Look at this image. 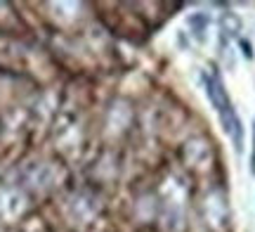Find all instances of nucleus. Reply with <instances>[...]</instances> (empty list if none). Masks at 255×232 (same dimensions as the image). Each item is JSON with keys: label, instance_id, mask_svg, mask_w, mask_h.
<instances>
[{"label": "nucleus", "instance_id": "nucleus-2", "mask_svg": "<svg viewBox=\"0 0 255 232\" xmlns=\"http://www.w3.org/2000/svg\"><path fill=\"white\" fill-rule=\"evenodd\" d=\"M203 216H206V221L213 230H225L229 225V206H227V199L225 195L215 190V192H210L206 197V202H203Z\"/></svg>", "mask_w": 255, "mask_h": 232}, {"label": "nucleus", "instance_id": "nucleus-4", "mask_svg": "<svg viewBox=\"0 0 255 232\" xmlns=\"http://www.w3.org/2000/svg\"><path fill=\"white\" fill-rule=\"evenodd\" d=\"M220 28H222L225 36H239V31H241V19H239L234 12H225V14L220 17Z\"/></svg>", "mask_w": 255, "mask_h": 232}, {"label": "nucleus", "instance_id": "nucleus-3", "mask_svg": "<svg viewBox=\"0 0 255 232\" xmlns=\"http://www.w3.org/2000/svg\"><path fill=\"white\" fill-rule=\"evenodd\" d=\"M184 161L189 168H196V171H206L213 164V149L206 140L194 138L184 145Z\"/></svg>", "mask_w": 255, "mask_h": 232}, {"label": "nucleus", "instance_id": "nucleus-1", "mask_svg": "<svg viewBox=\"0 0 255 232\" xmlns=\"http://www.w3.org/2000/svg\"><path fill=\"white\" fill-rule=\"evenodd\" d=\"M201 78H203V85H206V95H208V100L213 102V107H215V112L220 116L222 128L229 135V140L234 142V147L241 152L244 149V126H241V119L237 116L234 107L229 102V95L225 90L222 81H220V76L210 74V71H203Z\"/></svg>", "mask_w": 255, "mask_h": 232}, {"label": "nucleus", "instance_id": "nucleus-5", "mask_svg": "<svg viewBox=\"0 0 255 232\" xmlns=\"http://www.w3.org/2000/svg\"><path fill=\"white\" fill-rule=\"evenodd\" d=\"M208 14L206 12H199V14H194V17H189V26L191 31H194V36L199 38V40H203L206 38V31H208Z\"/></svg>", "mask_w": 255, "mask_h": 232}]
</instances>
